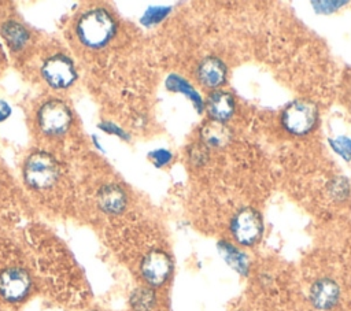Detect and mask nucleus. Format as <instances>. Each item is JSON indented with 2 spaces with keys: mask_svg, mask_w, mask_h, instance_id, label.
I'll return each mask as SVG.
<instances>
[{
  "mask_svg": "<svg viewBox=\"0 0 351 311\" xmlns=\"http://www.w3.org/2000/svg\"><path fill=\"white\" fill-rule=\"evenodd\" d=\"M329 193L336 200L346 199L348 196V193H350V188H348L347 179L343 178V177H337V178L332 179L329 182Z\"/></svg>",
  "mask_w": 351,
  "mask_h": 311,
  "instance_id": "obj_20",
  "label": "nucleus"
},
{
  "mask_svg": "<svg viewBox=\"0 0 351 311\" xmlns=\"http://www.w3.org/2000/svg\"><path fill=\"white\" fill-rule=\"evenodd\" d=\"M80 40L90 47L99 48L108 42L115 33V22L106 10H93L86 12L77 25Z\"/></svg>",
  "mask_w": 351,
  "mask_h": 311,
  "instance_id": "obj_1",
  "label": "nucleus"
},
{
  "mask_svg": "<svg viewBox=\"0 0 351 311\" xmlns=\"http://www.w3.org/2000/svg\"><path fill=\"white\" fill-rule=\"evenodd\" d=\"M71 115L67 105L62 101H49L38 112V122L45 133H62L70 125Z\"/></svg>",
  "mask_w": 351,
  "mask_h": 311,
  "instance_id": "obj_6",
  "label": "nucleus"
},
{
  "mask_svg": "<svg viewBox=\"0 0 351 311\" xmlns=\"http://www.w3.org/2000/svg\"><path fill=\"white\" fill-rule=\"evenodd\" d=\"M170 12V8L169 7H151L145 11L144 16L141 18V22L145 25V26H151V25H155L160 21H163L167 14Z\"/></svg>",
  "mask_w": 351,
  "mask_h": 311,
  "instance_id": "obj_19",
  "label": "nucleus"
},
{
  "mask_svg": "<svg viewBox=\"0 0 351 311\" xmlns=\"http://www.w3.org/2000/svg\"><path fill=\"white\" fill-rule=\"evenodd\" d=\"M230 230L236 241L241 245H254L259 241L263 223L258 211L252 208L240 210L230 222Z\"/></svg>",
  "mask_w": 351,
  "mask_h": 311,
  "instance_id": "obj_4",
  "label": "nucleus"
},
{
  "mask_svg": "<svg viewBox=\"0 0 351 311\" xmlns=\"http://www.w3.org/2000/svg\"><path fill=\"white\" fill-rule=\"evenodd\" d=\"M99 206L104 212L119 214L126 206V195L118 185H106L99 190Z\"/></svg>",
  "mask_w": 351,
  "mask_h": 311,
  "instance_id": "obj_13",
  "label": "nucleus"
},
{
  "mask_svg": "<svg viewBox=\"0 0 351 311\" xmlns=\"http://www.w3.org/2000/svg\"><path fill=\"white\" fill-rule=\"evenodd\" d=\"M155 301V296L149 289H138L132 296V306L136 311H148Z\"/></svg>",
  "mask_w": 351,
  "mask_h": 311,
  "instance_id": "obj_17",
  "label": "nucleus"
},
{
  "mask_svg": "<svg viewBox=\"0 0 351 311\" xmlns=\"http://www.w3.org/2000/svg\"><path fill=\"white\" fill-rule=\"evenodd\" d=\"M10 112H11L10 107L4 101H0V121L7 118L10 115Z\"/></svg>",
  "mask_w": 351,
  "mask_h": 311,
  "instance_id": "obj_24",
  "label": "nucleus"
},
{
  "mask_svg": "<svg viewBox=\"0 0 351 311\" xmlns=\"http://www.w3.org/2000/svg\"><path fill=\"white\" fill-rule=\"evenodd\" d=\"M206 110L213 121H228L234 112V99L229 92L214 90L206 101Z\"/></svg>",
  "mask_w": 351,
  "mask_h": 311,
  "instance_id": "obj_11",
  "label": "nucleus"
},
{
  "mask_svg": "<svg viewBox=\"0 0 351 311\" xmlns=\"http://www.w3.org/2000/svg\"><path fill=\"white\" fill-rule=\"evenodd\" d=\"M340 297L339 285L330 278H321L311 285L310 301L318 310L333 308Z\"/></svg>",
  "mask_w": 351,
  "mask_h": 311,
  "instance_id": "obj_10",
  "label": "nucleus"
},
{
  "mask_svg": "<svg viewBox=\"0 0 351 311\" xmlns=\"http://www.w3.org/2000/svg\"><path fill=\"white\" fill-rule=\"evenodd\" d=\"M311 4L314 5V10L317 12L328 14V12H333L335 10L344 5L346 1H313Z\"/></svg>",
  "mask_w": 351,
  "mask_h": 311,
  "instance_id": "obj_23",
  "label": "nucleus"
},
{
  "mask_svg": "<svg viewBox=\"0 0 351 311\" xmlns=\"http://www.w3.org/2000/svg\"><path fill=\"white\" fill-rule=\"evenodd\" d=\"M188 156L192 164L203 166L208 159V148L203 142H193L188 148Z\"/></svg>",
  "mask_w": 351,
  "mask_h": 311,
  "instance_id": "obj_18",
  "label": "nucleus"
},
{
  "mask_svg": "<svg viewBox=\"0 0 351 311\" xmlns=\"http://www.w3.org/2000/svg\"><path fill=\"white\" fill-rule=\"evenodd\" d=\"M30 289V277L22 269H7L0 274V295L10 301L23 299Z\"/></svg>",
  "mask_w": 351,
  "mask_h": 311,
  "instance_id": "obj_8",
  "label": "nucleus"
},
{
  "mask_svg": "<svg viewBox=\"0 0 351 311\" xmlns=\"http://www.w3.org/2000/svg\"><path fill=\"white\" fill-rule=\"evenodd\" d=\"M58 174L56 162L45 152L33 153L25 164V179L37 189L51 186L56 181Z\"/></svg>",
  "mask_w": 351,
  "mask_h": 311,
  "instance_id": "obj_3",
  "label": "nucleus"
},
{
  "mask_svg": "<svg viewBox=\"0 0 351 311\" xmlns=\"http://www.w3.org/2000/svg\"><path fill=\"white\" fill-rule=\"evenodd\" d=\"M166 86L171 92H180V93L185 95L192 101V104L195 105L196 111L202 112V110L204 107L203 105V100H202L200 95L195 90V88L186 79H184L182 77H180L177 74H171L166 79Z\"/></svg>",
  "mask_w": 351,
  "mask_h": 311,
  "instance_id": "obj_15",
  "label": "nucleus"
},
{
  "mask_svg": "<svg viewBox=\"0 0 351 311\" xmlns=\"http://www.w3.org/2000/svg\"><path fill=\"white\" fill-rule=\"evenodd\" d=\"M218 251L222 255V258L225 259V262L237 273L240 274H247L248 273V258L245 256V253H243L240 249H237L233 244L228 242V241H221L218 244Z\"/></svg>",
  "mask_w": 351,
  "mask_h": 311,
  "instance_id": "obj_14",
  "label": "nucleus"
},
{
  "mask_svg": "<svg viewBox=\"0 0 351 311\" xmlns=\"http://www.w3.org/2000/svg\"><path fill=\"white\" fill-rule=\"evenodd\" d=\"M140 269L144 279L149 285L159 286L165 284L171 273V259L166 252L154 249L144 256Z\"/></svg>",
  "mask_w": 351,
  "mask_h": 311,
  "instance_id": "obj_5",
  "label": "nucleus"
},
{
  "mask_svg": "<svg viewBox=\"0 0 351 311\" xmlns=\"http://www.w3.org/2000/svg\"><path fill=\"white\" fill-rule=\"evenodd\" d=\"M318 119L317 105L304 99H299L288 104L281 114V123L287 132L303 136L310 133Z\"/></svg>",
  "mask_w": 351,
  "mask_h": 311,
  "instance_id": "obj_2",
  "label": "nucleus"
},
{
  "mask_svg": "<svg viewBox=\"0 0 351 311\" xmlns=\"http://www.w3.org/2000/svg\"><path fill=\"white\" fill-rule=\"evenodd\" d=\"M3 34L14 48H19L27 40V32L16 22H8L3 26Z\"/></svg>",
  "mask_w": 351,
  "mask_h": 311,
  "instance_id": "obj_16",
  "label": "nucleus"
},
{
  "mask_svg": "<svg viewBox=\"0 0 351 311\" xmlns=\"http://www.w3.org/2000/svg\"><path fill=\"white\" fill-rule=\"evenodd\" d=\"M149 158H151V160L154 162V164L156 167H162V166L167 164L171 160L173 155L167 149H156V151L149 153Z\"/></svg>",
  "mask_w": 351,
  "mask_h": 311,
  "instance_id": "obj_22",
  "label": "nucleus"
},
{
  "mask_svg": "<svg viewBox=\"0 0 351 311\" xmlns=\"http://www.w3.org/2000/svg\"><path fill=\"white\" fill-rule=\"evenodd\" d=\"M232 138L230 129L218 121H207L200 127V140L208 148H222L225 147Z\"/></svg>",
  "mask_w": 351,
  "mask_h": 311,
  "instance_id": "obj_12",
  "label": "nucleus"
},
{
  "mask_svg": "<svg viewBox=\"0 0 351 311\" xmlns=\"http://www.w3.org/2000/svg\"><path fill=\"white\" fill-rule=\"evenodd\" d=\"M226 75L228 69L225 63L215 56L204 58L196 69V77L199 82L211 89H217L223 85L226 81Z\"/></svg>",
  "mask_w": 351,
  "mask_h": 311,
  "instance_id": "obj_9",
  "label": "nucleus"
},
{
  "mask_svg": "<svg viewBox=\"0 0 351 311\" xmlns=\"http://www.w3.org/2000/svg\"><path fill=\"white\" fill-rule=\"evenodd\" d=\"M41 71L44 79L53 88H66L75 79L73 63L62 55H56L45 60Z\"/></svg>",
  "mask_w": 351,
  "mask_h": 311,
  "instance_id": "obj_7",
  "label": "nucleus"
},
{
  "mask_svg": "<svg viewBox=\"0 0 351 311\" xmlns=\"http://www.w3.org/2000/svg\"><path fill=\"white\" fill-rule=\"evenodd\" d=\"M329 144L332 149L339 153L344 160H351V140L347 137H336L329 138Z\"/></svg>",
  "mask_w": 351,
  "mask_h": 311,
  "instance_id": "obj_21",
  "label": "nucleus"
}]
</instances>
